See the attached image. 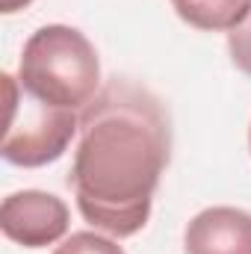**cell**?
<instances>
[{"label": "cell", "instance_id": "3957f363", "mask_svg": "<svg viewBox=\"0 0 251 254\" xmlns=\"http://www.w3.org/2000/svg\"><path fill=\"white\" fill-rule=\"evenodd\" d=\"M3 86L9 104L3 145H0L3 160L24 169H39L60 160L65 148L71 145L74 133L80 130V116L74 110H60L36 101L9 74H3Z\"/></svg>", "mask_w": 251, "mask_h": 254}, {"label": "cell", "instance_id": "6da1fadb", "mask_svg": "<svg viewBox=\"0 0 251 254\" xmlns=\"http://www.w3.org/2000/svg\"><path fill=\"white\" fill-rule=\"evenodd\" d=\"M169 154L172 127L151 92L133 83L101 89L80 116V145L68 175L83 219L119 240L139 234Z\"/></svg>", "mask_w": 251, "mask_h": 254}, {"label": "cell", "instance_id": "ba28073f", "mask_svg": "<svg viewBox=\"0 0 251 254\" xmlns=\"http://www.w3.org/2000/svg\"><path fill=\"white\" fill-rule=\"evenodd\" d=\"M228 51H231V63L251 77V12L240 27L228 33Z\"/></svg>", "mask_w": 251, "mask_h": 254}, {"label": "cell", "instance_id": "30bf717a", "mask_svg": "<svg viewBox=\"0 0 251 254\" xmlns=\"http://www.w3.org/2000/svg\"><path fill=\"white\" fill-rule=\"evenodd\" d=\"M249 145H251V127H249Z\"/></svg>", "mask_w": 251, "mask_h": 254}, {"label": "cell", "instance_id": "5b68a950", "mask_svg": "<svg viewBox=\"0 0 251 254\" xmlns=\"http://www.w3.org/2000/svg\"><path fill=\"white\" fill-rule=\"evenodd\" d=\"M187 254H251V213L240 207H207L187 225Z\"/></svg>", "mask_w": 251, "mask_h": 254}, {"label": "cell", "instance_id": "52a82bcc", "mask_svg": "<svg viewBox=\"0 0 251 254\" xmlns=\"http://www.w3.org/2000/svg\"><path fill=\"white\" fill-rule=\"evenodd\" d=\"M54 254H125V249L110 237H101L92 231H77L63 246H57Z\"/></svg>", "mask_w": 251, "mask_h": 254}, {"label": "cell", "instance_id": "277c9868", "mask_svg": "<svg viewBox=\"0 0 251 254\" xmlns=\"http://www.w3.org/2000/svg\"><path fill=\"white\" fill-rule=\"evenodd\" d=\"M68 204L42 190L12 192L0 204V228L6 240L24 249H48L68 234Z\"/></svg>", "mask_w": 251, "mask_h": 254}, {"label": "cell", "instance_id": "8992f818", "mask_svg": "<svg viewBox=\"0 0 251 254\" xmlns=\"http://www.w3.org/2000/svg\"><path fill=\"white\" fill-rule=\"evenodd\" d=\"M189 27L204 33H231L251 12V0H172Z\"/></svg>", "mask_w": 251, "mask_h": 254}, {"label": "cell", "instance_id": "9c48e42d", "mask_svg": "<svg viewBox=\"0 0 251 254\" xmlns=\"http://www.w3.org/2000/svg\"><path fill=\"white\" fill-rule=\"evenodd\" d=\"M33 0H0V12L3 15H12V12H18V9H27Z\"/></svg>", "mask_w": 251, "mask_h": 254}, {"label": "cell", "instance_id": "7a4b0ae2", "mask_svg": "<svg viewBox=\"0 0 251 254\" xmlns=\"http://www.w3.org/2000/svg\"><path fill=\"white\" fill-rule=\"evenodd\" d=\"M18 83L27 95L48 107L74 113L86 110L98 98L101 86L98 51L77 27H39L21 51Z\"/></svg>", "mask_w": 251, "mask_h": 254}]
</instances>
